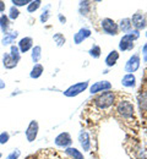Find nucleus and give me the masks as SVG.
I'll use <instances>...</instances> for the list:
<instances>
[{"instance_id": "nucleus-8", "label": "nucleus", "mask_w": 147, "mask_h": 159, "mask_svg": "<svg viewBox=\"0 0 147 159\" xmlns=\"http://www.w3.org/2000/svg\"><path fill=\"white\" fill-rule=\"evenodd\" d=\"M139 67H140V57H139V55H132V57L129 59V61L126 62L125 70L127 72L131 74V72H135Z\"/></svg>"}, {"instance_id": "nucleus-26", "label": "nucleus", "mask_w": 147, "mask_h": 159, "mask_svg": "<svg viewBox=\"0 0 147 159\" xmlns=\"http://www.w3.org/2000/svg\"><path fill=\"white\" fill-rule=\"evenodd\" d=\"M131 26H132V25H131V20H130V19H124V20L120 21V28H122L123 32L130 31Z\"/></svg>"}, {"instance_id": "nucleus-4", "label": "nucleus", "mask_w": 147, "mask_h": 159, "mask_svg": "<svg viewBox=\"0 0 147 159\" xmlns=\"http://www.w3.org/2000/svg\"><path fill=\"white\" fill-rule=\"evenodd\" d=\"M38 130H39V126H38V122L36 120H32L26 130V139L28 142H33L34 139H37V135H38Z\"/></svg>"}, {"instance_id": "nucleus-34", "label": "nucleus", "mask_w": 147, "mask_h": 159, "mask_svg": "<svg viewBox=\"0 0 147 159\" xmlns=\"http://www.w3.org/2000/svg\"><path fill=\"white\" fill-rule=\"evenodd\" d=\"M2 11H5V2L0 0V12H2Z\"/></svg>"}, {"instance_id": "nucleus-27", "label": "nucleus", "mask_w": 147, "mask_h": 159, "mask_svg": "<svg viewBox=\"0 0 147 159\" xmlns=\"http://www.w3.org/2000/svg\"><path fill=\"white\" fill-rule=\"evenodd\" d=\"M53 39H54V42L57 43V45L58 47H62V45H64L65 44V37H64L62 33H57V34H54L53 36Z\"/></svg>"}, {"instance_id": "nucleus-14", "label": "nucleus", "mask_w": 147, "mask_h": 159, "mask_svg": "<svg viewBox=\"0 0 147 159\" xmlns=\"http://www.w3.org/2000/svg\"><path fill=\"white\" fill-rule=\"evenodd\" d=\"M119 59V53L117 50H113L109 53V55L105 58V64L107 66H114L117 64V61Z\"/></svg>"}, {"instance_id": "nucleus-2", "label": "nucleus", "mask_w": 147, "mask_h": 159, "mask_svg": "<svg viewBox=\"0 0 147 159\" xmlns=\"http://www.w3.org/2000/svg\"><path fill=\"white\" fill-rule=\"evenodd\" d=\"M114 100H115V94L113 92H104L93 99V104L98 107L101 110H104L114 104Z\"/></svg>"}, {"instance_id": "nucleus-24", "label": "nucleus", "mask_w": 147, "mask_h": 159, "mask_svg": "<svg viewBox=\"0 0 147 159\" xmlns=\"http://www.w3.org/2000/svg\"><path fill=\"white\" fill-rule=\"evenodd\" d=\"M139 37H140L139 31H132V32H130V33H126V34L123 37V38H122V39L129 40V42H134V40L137 39Z\"/></svg>"}, {"instance_id": "nucleus-23", "label": "nucleus", "mask_w": 147, "mask_h": 159, "mask_svg": "<svg viewBox=\"0 0 147 159\" xmlns=\"http://www.w3.org/2000/svg\"><path fill=\"white\" fill-rule=\"evenodd\" d=\"M41 4H42L41 0H33V1H31V2L28 4V6H27V11H28V12H34L36 10L39 9Z\"/></svg>"}, {"instance_id": "nucleus-13", "label": "nucleus", "mask_w": 147, "mask_h": 159, "mask_svg": "<svg viewBox=\"0 0 147 159\" xmlns=\"http://www.w3.org/2000/svg\"><path fill=\"white\" fill-rule=\"evenodd\" d=\"M139 107H140L141 114L147 118V92H144L139 96Z\"/></svg>"}, {"instance_id": "nucleus-17", "label": "nucleus", "mask_w": 147, "mask_h": 159, "mask_svg": "<svg viewBox=\"0 0 147 159\" xmlns=\"http://www.w3.org/2000/svg\"><path fill=\"white\" fill-rule=\"evenodd\" d=\"M135 82H136V79H135V76L132 74H127L122 80V83L125 87H134L135 86Z\"/></svg>"}, {"instance_id": "nucleus-35", "label": "nucleus", "mask_w": 147, "mask_h": 159, "mask_svg": "<svg viewBox=\"0 0 147 159\" xmlns=\"http://www.w3.org/2000/svg\"><path fill=\"white\" fill-rule=\"evenodd\" d=\"M4 88H5V82H2L0 80V89H4Z\"/></svg>"}, {"instance_id": "nucleus-21", "label": "nucleus", "mask_w": 147, "mask_h": 159, "mask_svg": "<svg viewBox=\"0 0 147 159\" xmlns=\"http://www.w3.org/2000/svg\"><path fill=\"white\" fill-rule=\"evenodd\" d=\"M41 57H42V48L39 45H37V47H34L32 49V60H33V62H38L41 60Z\"/></svg>"}, {"instance_id": "nucleus-1", "label": "nucleus", "mask_w": 147, "mask_h": 159, "mask_svg": "<svg viewBox=\"0 0 147 159\" xmlns=\"http://www.w3.org/2000/svg\"><path fill=\"white\" fill-rule=\"evenodd\" d=\"M117 114L120 115L122 119H124L126 122L134 120L135 110H134L132 103L130 100H119L118 104H117Z\"/></svg>"}, {"instance_id": "nucleus-28", "label": "nucleus", "mask_w": 147, "mask_h": 159, "mask_svg": "<svg viewBox=\"0 0 147 159\" xmlns=\"http://www.w3.org/2000/svg\"><path fill=\"white\" fill-rule=\"evenodd\" d=\"M20 16V11L17 10V7H15V6H11L10 7V14H9V19H11V20H16L17 17Z\"/></svg>"}, {"instance_id": "nucleus-20", "label": "nucleus", "mask_w": 147, "mask_h": 159, "mask_svg": "<svg viewBox=\"0 0 147 159\" xmlns=\"http://www.w3.org/2000/svg\"><path fill=\"white\" fill-rule=\"evenodd\" d=\"M10 57H11V59L14 60V61H16V62H19V61H20L21 55H20V49H19V47H16V45H11Z\"/></svg>"}, {"instance_id": "nucleus-31", "label": "nucleus", "mask_w": 147, "mask_h": 159, "mask_svg": "<svg viewBox=\"0 0 147 159\" xmlns=\"http://www.w3.org/2000/svg\"><path fill=\"white\" fill-rule=\"evenodd\" d=\"M9 139H10V135H9L7 132H1V134H0V144L7 143Z\"/></svg>"}, {"instance_id": "nucleus-25", "label": "nucleus", "mask_w": 147, "mask_h": 159, "mask_svg": "<svg viewBox=\"0 0 147 159\" xmlns=\"http://www.w3.org/2000/svg\"><path fill=\"white\" fill-rule=\"evenodd\" d=\"M134 48V43L132 42H129V40H120V44H119V49L120 50H129V49H132Z\"/></svg>"}, {"instance_id": "nucleus-22", "label": "nucleus", "mask_w": 147, "mask_h": 159, "mask_svg": "<svg viewBox=\"0 0 147 159\" xmlns=\"http://www.w3.org/2000/svg\"><path fill=\"white\" fill-rule=\"evenodd\" d=\"M9 26H10V23H9V17H7L6 15L0 16V28H1V31H2L5 34H6L7 30H9Z\"/></svg>"}, {"instance_id": "nucleus-12", "label": "nucleus", "mask_w": 147, "mask_h": 159, "mask_svg": "<svg viewBox=\"0 0 147 159\" xmlns=\"http://www.w3.org/2000/svg\"><path fill=\"white\" fill-rule=\"evenodd\" d=\"M79 141L84 148V151H90L91 148V141H90V136L86 131H81L80 135H79Z\"/></svg>"}, {"instance_id": "nucleus-19", "label": "nucleus", "mask_w": 147, "mask_h": 159, "mask_svg": "<svg viewBox=\"0 0 147 159\" xmlns=\"http://www.w3.org/2000/svg\"><path fill=\"white\" fill-rule=\"evenodd\" d=\"M65 153L72 159H84V154L80 151H77L76 148H66Z\"/></svg>"}, {"instance_id": "nucleus-10", "label": "nucleus", "mask_w": 147, "mask_h": 159, "mask_svg": "<svg viewBox=\"0 0 147 159\" xmlns=\"http://www.w3.org/2000/svg\"><path fill=\"white\" fill-rule=\"evenodd\" d=\"M32 45H33V39L31 37H25L19 42V49H20L21 53L28 52L32 48Z\"/></svg>"}, {"instance_id": "nucleus-5", "label": "nucleus", "mask_w": 147, "mask_h": 159, "mask_svg": "<svg viewBox=\"0 0 147 159\" xmlns=\"http://www.w3.org/2000/svg\"><path fill=\"white\" fill-rule=\"evenodd\" d=\"M102 28L107 34H112V36H115L118 33V30H119L118 25L110 19H104L102 21Z\"/></svg>"}, {"instance_id": "nucleus-37", "label": "nucleus", "mask_w": 147, "mask_h": 159, "mask_svg": "<svg viewBox=\"0 0 147 159\" xmlns=\"http://www.w3.org/2000/svg\"><path fill=\"white\" fill-rule=\"evenodd\" d=\"M146 37H147V33H146Z\"/></svg>"}, {"instance_id": "nucleus-3", "label": "nucleus", "mask_w": 147, "mask_h": 159, "mask_svg": "<svg viewBox=\"0 0 147 159\" xmlns=\"http://www.w3.org/2000/svg\"><path fill=\"white\" fill-rule=\"evenodd\" d=\"M87 87H88V82H87V81L80 82V83H76V84H72L71 87H69V88L64 92V94H65L66 97H75V96H77V94H80V93H82Z\"/></svg>"}, {"instance_id": "nucleus-11", "label": "nucleus", "mask_w": 147, "mask_h": 159, "mask_svg": "<svg viewBox=\"0 0 147 159\" xmlns=\"http://www.w3.org/2000/svg\"><path fill=\"white\" fill-rule=\"evenodd\" d=\"M91 36V31L88 28H81L74 37V40H75V44H80L82 43L85 39H87L88 37Z\"/></svg>"}, {"instance_id": "nucleus-30", "label": "nucleus", "mask_w": 147, "mask_h": 159, "mask_svg": "<svg viewBox=\"0 0 147 159\" xmlns=\"http://www.w3.org/2000/svg\"><path fill=\"white\" fill-rule=\"evenodd\" d=\"M21 156V152H20V149H14L7 157L5 159H19V157Z\"/></svg>"}, {"instance_id": "nucleus-29", "label": "nucleus", "mask_w": 147, "mask_h": 159, "mask_svg": "<svg viewBox=\"0 0 147 159\" xmlns=\"http://www.w3.org/2000/svg\"><path fill=\"white\" fill-rule=\"evenodd\" d=\"M90 55L93 57V58H96V59L99 58L101 57V48L98 45H93L91 48V50H90Z\"/></svg>"}, {"instance_id": "nucleus-18", "label": "nucleus", "mask_w": 147, "mask_h": 159, "mask_svg": "<svg viewBox=\"0 0 147 159\" xmlns=\"http://www.w3.org/2000/svg\"><path fill=\"white\" fill-rule=\"evenodd\" d=\"M42 74H43V66L41 64H34V66H33L30 76H31V79H38V77L42 76Z\"/></svg>"}, {"instance_id": "nucleus-36", "label": "nucleus", "mask_w": 147, "mask_h": 159, "mask_svg": "<svg viewBox=\"0 0 147 159\" xmlns=\"http://www.w3.org/2000/svg\"><path fill=\"white\" fill-rule=\"evenodd\" d=\"M59 20L62 21V22H63V23H65V21H66V19H65V17H63V16H62V15H59Z\"/></svg>"}, {"instance_id": "nucleus-16", "label": "nucleus", "mask_w": 147, "mask_h": 159, "mask_svg": "<svg viewBox=\"0 0 147 159\" xmlns=\"http://www.w3.org/2000/svg\"><path fill=\"white\" fill-rule=\"evenodd\" d=\"M17 36H19V32H17V31H15V32H10V33H6V34L4 36L2 40H1L2 45L5 47V45H9V44H11L14 40L17 38Z\"/></svg>"}, {"instance_id": "nucleus-15", "label": "nucleus", "mask_w": 147, "mask_h": 159, "mask_svg": "<svg viewBox=\"0 0 147 159\" xmlns=\"http://www.w3.org/2000/svg\"><path fill=\"white\" fill-rule=\"evenodd\" d=\"M2 65H4L6 69L11 70V69H14V67L17 66V62L11 59L10 54H4V55H2Z\"/></svg>"}, {"instance_id": "nucleus-6", "label": "nucleus", "mask_w": 147, "mask_h": 159, "mask_svg": "<svg viewBox=\"0 0 147 159\" xmlns=\"http://www.w3.org/2000/svg\"><path fill=\"white\" fill-rule=\"evenodd\" d=\"M110 88H112L110 82H108V81H101V82H96L94 84H92L91 88H90V91H91L92 94H94V93H98V92L108 91Z\"/></svg>"}, {"instance_id": "nucleus-9", "label": "nucleus", "mask_w": 147, "mask_h": 159, "mask_svg": "<svg viewBox=\"0 0 147 159\" xmlns=\"http://www.w3.org/2000/svg\"><path fill=\"white\" fill-rule=\"evenodd\" d=\"M71 142H72L71 137L67 132H63V134H60L55 137V144L59 146V147H67V146L71 144Z\"/></svg>"}, {"instance_id": "nucleus-33", "label": "nucleus", "mask_w": 147, "mask_h": 159, "mask_svg": "<svg viewBox=\"0 0 147 159\" xmlns=\"http://www.w3.org/2000/svg\"><path fill=\"white\" fill-rule=\"evenodd\" d=\"M48 17H49V12H48V10H47V11H44L42 15H41V21L44 23V22H47Z\"/></svg>"}, {"instance_id": "nucleus-7", "label": "nucleus", "mask_w": 147, "mask_h": 159, "mask_svg": "<svg viewBox=\"0 0 147 159\" xmlns=\"http://www.w3.org/2000/svg\"><path fill=\"white\" fill-rule=\"evenodd\" d=\"M131 25L136 28V31L142 30V28L146 27V19L142 14H135L131 19Z\"/></svg>"}, {"instance_id": "nucleus-32", "label": "nucleus", "mask_w": 147, "mask_h": 159, "mask_svg": "<svg viewBox=\"0 0 147 159\" xmlns=\"http://www.w3.org/2000/svg\"><path fill=\"white\" fill-rule=\"evenodd\" d=\"M31 2V0H12L14 6H23V5H28Z\"/></svg>"}]
</instances>
